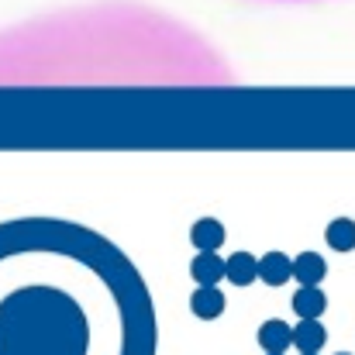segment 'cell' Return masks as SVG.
Returning <instances> with one entry per match:
<instances>
[{
    "label": "cell",
    "mask_w": 355,
    "mask_h": 355,
    "mask_svg": "<svg viewBox=\"0 0 355 355\" xmlns=\"http://www.w3.org/2000/svg\"><path fill=\"white\" fill-rule=\"evenodd\" d=\"M0 355H155L141 272L76 221H0Z\"/></svg>",
    "instance_id": "6da1fadb"
},
{
    "label": "cell",
    "mask_w": 355,
    "mask_h": 355,
    "mask_svg": "<svg viewBox=\"0 0 355 355\" xmlns=\"http://www.w3.org/2000/svg\"><path fill=\"white\" fill-rule=\"evenodd\" d=\"M190 276L197 286H218L221 279H228V259H221L218 252H197L190 262Z\"/></svg>",
    "instance_id": "7a4b0ae2"
},
{
    "label": "cell",
    "mask_w": 355,
    "mask_h": 355,
    "mask_svg": "<svg viewBox=\"0 0 355 355\" xmlns=\"http://www.w3.org/2000/svg\"><path fill=\"white\" fill-rule=\"evenodd\" d=\"M259 349L266 355H286V349L293 345V328L286 324V321H279V318H272V321H262L259 324Z\"/></svg>",
    "instance_id": "3957f363"
},
{
    "label": "cell",
    "mask_w": 355,
    "mask_h": 355,
    "mask_svg": "<svg viewBox=\"0 0 355 355\" xmlns=\"http://www.w3.org/2000/svg\"><path fill=\"white\" fill-rule=\"evenodd\" d=\"M259 279L266 286H283L293 279V259L283 255V252H266L259 259Z\"/></svg>",
    "instance_id": "277c9868"
},
{
    "label": "cell",
    "mask_w": 355,
    "mask_h": 355,
    "mask_svg": "<svg viewBox=\"0 0 355 355\" xmlns=\"http://www.w3.org/2000/svg\"><path fill=\"white\" fill-rule=\"evenodd\" d=\"M190 311L200 321H218L225 314V293L218 286H197L190 293Z\"/></svg>",
    "instance_id": "5b68a950"
},
{
    "label": "cell",
    "mask_w": 355,
    "mask_h": 355,
    "mask_svg": "<svg viewBox=\"0 0 355 355\" xmlns=\"http://www.w3.org/2000/svg\"><path fill=\"white\" fill-rule=\"evenodd\" d=\"M225 238H228V232L218 218H200V221L190 225V241H193L197 252H218L225 245Z\"/></svg>",
    "instance_id": "8992f818"
},
{
    "label": "cell",
    "mask_w": 355,
    "mask_h": 355,
    "mask_svg": "<svg viewBox=\"0 0 355 355\" xmlns=\"http://www.w3.org/2000/svg\"><path fill=\"white\" fill-rule=\"evenodd\" d=\"M290 304H293V311H297L300 321H318L328 311V297H324L321 286H300Z\"/></svg>",
    "instance_id": "52a82bcc"
},
{
    "label": "cell",
    "mask_w": 355,
    "mask_h": 355,
    "mask_svg": "<svg viewBox=\"0 0 355 355\" xmlns=\"http://www.w3.org/2000/svg\"><path fill=\"white\" fill-rule=\"evenodd\" d=\"M328 276V262L318 252H300L293 259V279L300 286H321V279Z\"/></svg>",
    "instance_id": "ba28073f"
},
{
    "label": "cell",
    "mask_w": 355,
    "mask_h": 355,
    "mask_svg": "<svg viewBox=\"0 0 355 355\" xmlns=\"http://www.w3.org/2000/svg\"><path fill=\"white\" fill-rule=\"evenodd\" d=\"M328 342V331L321 321H300L293 328V345L300 349V355H318Z\"/></svg>",
    "instance_id": "9c48e42d"
},
{
    "label": "cell",
    "mask_w": 355,
    "mask_h": 355,
    "mask_svg": "<svg viewBox=\"0 0 355 355\" xmlns=\"http://www.w3.org/2000/svg\"><path fill=\"white\" fill-rule=\"evenodd\" d=\"M255 279H259V259L252 252H232L228 255V283L252 286Z\"/></svg>",
    "instance_id": "30bf717a"
},
{
    "label": "cell",
    "mask_w": 355,
    "mask_h": 355,
    "mask_svg": "<svg viewBox=\"0 0 355 355\" xmlns=\"http://www.w3.org/2000/svg\"><path fill=\"white\" fill-rule=\"evenodd\" d=\"M324 241L331 252H355V221L352 218H335L324 228Z\"/></svg>",
    "instance_id": "8fae6325"
},
{
    "label": "cell",
    "mask_w": 355,
    "mask_h": 355,
    "mask_svg": "<svg viewBox=\"0 0 355 355\" xmlns=\"http://www.w3.org/2000/svg\"><path fill=\"white\" fill-rule=\"evenodd\" d=\"M342 355H345V352H342Z\"/></svg>",
    "instance_id": "7c38bea8"
}]
</instances>
